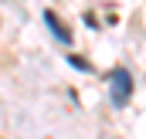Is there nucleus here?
<instances>
[{"label":"nucleus","mask_w":146,"mask_h":139,"mask_svg":"<svg viewBox=\"0 0 146 139\" xmlns=\"http://www.w3.org/2000/svg\"><path fill=\"white\" fill-rule=\"evenodd\" d=\"M109 95H112V105L129 102V95H133V75L126 68H112L109 71Z\"/></svg>","instance_id":"1"},{"label":"nucleus","mask_w":146,"mask_h":139,"mask_svg":"<svg viewBox=\"0 0 146 139\" xmlns=\"http://www.w3.org/2000/svg\"><path fill=\"white\" fill-rule=\"evenodd\" d=\"M44 24H48V27H51V34L58 37V41H61V44H68V41H72V31H68V27H65V24H61V17H58V14H54V10H44Z\"/></svg>","instance_id":"2"},{"label":"nucleus","mask_w":146,"mask_h":139,"mask_svg":"<svg viewBox=\"0 0 146 139\" xmlns=\"http://www.w3.org/2000/svg\"><path fill=\"white\" fill-rule=\"evenodd\" d=\"M68 65H72V68H82V71H92V65H88L82 54H68Z\"/></svg>","instance_id":"3"}]
</instances>
